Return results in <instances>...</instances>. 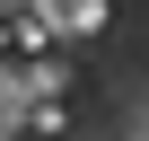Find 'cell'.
<instances>
[{"instance_id": "6da1fadb", "label": "cell", "mask_w": 149, "mask_h": 141, "mask_svg": "<svg viewBox=\"0 0 149 141\" xmlns=\"http://www.w3.org/2000/svg\"><path fill=\"white\" fill-rule=\"evenodd\" d=\"M53 9H61L70 27H105V0H53Z\"/></svg>"}]
</instances>
